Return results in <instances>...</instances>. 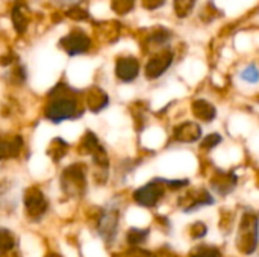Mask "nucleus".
I'll return each mask as SVG.
<instances>
[{
  "instance_id": "f257e3e1",
  "label": "nucleus",
  "mask_w": 259,
  "mask_h": 257,
  "mask_svg": "<svg viewBox=\"0 0 259 257\" xmlns=\"http://www.w3.org/2000/svg\"><path fill=\"white\" fill-rule=\"evenodd\" d=\"M259 242V220L258 217L252 212H246L241 224H240V230H238V236H237V245L238 250L244 254H253L255 250L258 248Z\"/></svg>"
},
{
  "instance_id": "f03ea898",
  "label": "nucleus",
  "mask_w": 259,
  "mask_h": 257,
  "mask_svg": "<svg viewBox=\"0 0 259 257\" xmlns=\"http://www.w3.org/2000/svg\"><path fill=\"white\" fill-rule=\"evenodd\" d=\"M80 115L77 109V101L74 97H68L65 94L56 95L46 108V118L53 124L64 123L67 120L77 118Z\"/></svg>"
},
{
  "instance_id": "7ed1b4c3",
  "label": "nucleus",
  "mask_w": 259,
  "mask_h": 257,
  "mask_svg": "<svg viewBox=\"0 0 259 257\" xmlns=\"http://www.w3.org/2000/svg\"><path fill=\"white\" fill-rule=\"evenodd\" d=\"M61 185L62 189L68 195H82L85 188H87V180H85V168L80 164L68 167L61 177Z\"/></svg>"
},
{
  "instance_id": "20e7f679",
  "label": "nucleus",
  "mask_w": 259,
  "mask_h": 257,
  "mask_svg": "<svg viewBox=\"0 0 259 257\" xmlns=\"http://www.w3.org/2000/svg\"><path fill=\"white\" fill-rule=\"evenodd\" d=\"M164 180H152L134 192V200L143 208H155L156 203L164 197Z\"/></svg>"
},
{
  "instance_id": "39448f33",
  "label": "nucleus",
  "mask_w": 259,
  "mask_h": 257,
  "mask_svg": "<svg viewBox=\"0 0 259 257\" xmlns=\"http://www.w3.org/2000/svg\"><path fill=\"white\" fill-rule=\"evenodd\" d=\"M24 206L26 212L32 218H39L47 211V201L42 192L38 188H29L24 194Z\"/></svg>"
},
{
  "instance_id": "423d86ee",
  "label": "nucleus",
  "mask_w": 259,
  "mask_h": 257,
  "mask_svg": "<svg viewBox=\"0 0 259 257\" xmlns=\"http://www.w3.org/2000/svg\"><path fill=\"white\" fill-rule=\"evenodd\" d=\"M117 229H118V212L112 211V209L103 212L99 220V226H97L99 235L106 242H112L117 236Z\"/></svg>"
},
{
  "instance_id": "0eeeda50",
  "label": "nucleus",
  "mask_w": 259,
  "mask_h": 257,
  "mask_svg": "<svg viewBox=\"0 0 259 257\" xmlns=\"http://www.w3.org/2000/svg\"><path fill=\"white\" fill-rule=\"evenodd\" d=\"M61 45L65 48V52L70 56H76L85 53L90 48V38L80 32H71L61 41Z\"/></svg>"
},
{
  "instance_id": "6e6552de",
  "label": "nucleus",
  "mask_w": 259,
  "mask_h": 257,
  "mask_svg": "<svg viewBox=\"0 0 259 257\" xmlns=\"http://www.w3.org/2000/svg\"><path fill=\"white\" fill-rule=\"evenodd\" d=\"M173 136L179 142H196L202 138V129L193 121H185L175 129Z\"/></svg>"
},
{
  "instance_id": "1a4fd4ad",
  "label": "nucleus",
  "mask_w": 259,
  "mask_h": 257,
  "mask_svg": "<svg viewBox=\"0 0 259 257\" xmlns=\"http://www.w3.org/2000/svg\"><path fill=\"white\" fill-rule=\"evenodd\" d=\"M115 73H117V77L121 79L123 82H132L137 79L140 73V64L134 58H121L117 61Z\"/></svg>"
},
{
  "instance_id": "9d476101",
  "label": "nucleus",
  "mask_w": 259,
  "mask_h": 257,
  "mask_svg": "<svg viewBox=\"0 0 259 257\" xmlns=\"http://www.w3.org/2000/svg\"><path fill=\"white\" fill-rule=\"evenodd\" d=\"M237 182H238V179H237V176L234 173H222V171H219L215 179H212L211 185H212V188H214V191L217 194L225 197V195H228L229 192H232L235 189Z\"/></svg>"
},
{
  "instance_id": "9b49d317",
  "label": "nucleus",
  "mask_w": 259,
  "mask_h": 257,
  "mask_svg": "<svg viewBox=\"0 0 259 257\" xmlns=\"http://www.w3.org/2000/svg\"><path fill=\"white\" fill-rule=\"evenodd\" d=\"M171 61H173L171 53H165V55H161V56H156V58L150 59L147 67H146L147 77L149 79H156V77L162 76L167 71V68L171 65Z\"/></svg>"
},
{
  "instance_id": "f8f14e48",
  "label": "nucleus",
  "mask_w": 259,
  "mask_h": 257,
  "mask_svg": "<svg viewBox=\"0 0 259 257\" xmlns=\"http://www.w3.org/2000/svg\"><path fill=\"white\" fill-rule=\"evenodd\" d=\"M188 197L193 198V200L190 203H187L185 206H182L184 212H187V214H191L194 211H199L202 208H206V206L214 204V198H212V195L208 191H197L193 195L188 194Z\"/></svg>"
},
{
  "instance_id": "ddd939ff",
  "label": "nucleus",
  "mask_w": 259,
  "mask_h": 257,
  "mask_svg": "<svg viewBox=\"0 0 259 257\" xmlns=\"http://www.w3.org/2000/svg\"><path fill=\"white\" fill-rule=\"evenodd\" d=\"M193 114H194L197 118L203 120V121H211V120L215 118L217 111H215V108H214L209 101L200 98V100H196V101L193 103Z\"/></svg>"
},
{
  "instance_id": "4468645a",
  "label": "nucleus",
  "mask_w": 259,
  "mask_h": 257,
  "mask_svg": "<svg viewBox=\"0 0 259 257\" xmlns=\"http://www.w3.org/2000/svg\"><path fill=\"white\" fill-rule=\"evenodd\" d=\"M87 103H88V108L93 111V112H100L102 109H105L108 105H109V98L108 95L100 91V89H93L87 98Z\"/></svg>"
},
{
  "instance_id": "2eb2a0df",
  "label": "nucleus",
  "mask_w": 259,
  "mask_h": 257,
  "mask_svg": "<svg viewBox=\"0 0 259 257\" xmlns=\"http://www.w3.org/2000/svg\"><path fill=\"white\" fill-rule=\"evenodd\" d=\"M23 147V139L20 136H14L9 141H3L2 142V158L8 159V158H15L20 150Z\"/></svg>"
},
{
  "instance_id": "dca6fc26",
  "label": "nucleus",
  "mask_w": 259,
  "mask_h": 257,
  "mask_svg": "<svg viewBox=\"0 0 259 257\" xmlns=\"http://www.w3.org/2000/svg\"><path fill=\"white\" fill-rule=\"evenodd\" d=\"M82 150H83L85 153H91V155L94 156L96 153H99V151L103 150V148H102V145L99 144L96 135H94L93 132H87V135H85L83 139H82Z\"/></svg>"
},
{
  "instance_id": "f3484780",
  "label": "nucleus",
  "mask_w": 259,
  "mask_h": 257,
  "mask_svg": "<svg viewBox=\"0 0 259 257\" xmlns=\"http://www.w3.org/2000/svg\"><path fill=\"white\" fill-rule=\"evenodd\" d=\"M149 235H150L149 229H131L127 232V238L126 239H127V242L131 245H140V244H143L149 238Z\"/></svg>"
},
{
  "instance_id": "a211bd4d",
  "label": "nucleus",
  "mask_w": 259,
  "mask_h": 257,
  "mask_svg": "<svg viewBox=\"0 0 259 257\" xmlns=\"http://www.w3.org/2000/svg\"><path fill=\"white\" fill-rule=\"evenodd\" d=\"M65 151H67V144H65L62 139L56 138V139L52 142L50 148L47 150V155H50V156L53 158V161L58 162V161L65 155Z\"/></svg>"
},
{
  "instance_id": "6ab92c4d",
  "label": "nucleus",
  "mask_w": 259,
  "mask_h": 257,
  "mask_svg": "<svg viewBox=\"0 0 259 257\" xmlns=\"http://www.w3.org/2000/svg\"><path fill=\"white\" fill-rule=\"evenodd\" d=\"M191 257H222V253L219 248L215 247H209V245H199L196 247L191 253Z\"/></svg>"
},
{
  "instance_id": "aec40b11",
  "label": "nucleus",
  "mask_w": 259,
  "mask_h": 257,
  "mask_svg": "<svg viewBox=\"0 0 259 257\" xmlns=\"http://www.w3.org/2000/svg\"><path fill=\"white\" fill-rule=\"evenodd\" d=\"M222 141H223V138H222L220 133H211V135H208V136L202 141V148H205V150H212V148L217 147Z\"/></svg>"
},
{
  "instance_id": "412c9836",
  "label": "nucleus",
  "mask_w": 259,
  "mask_h": 257,
  "mask_svg": "<svg viewBox=\"0 0 259 257\" xmlns=\"http://www.w3.org/2000/svg\"><path fill=\"white\" fill-rule=\"evenodd\" d=\"M241 77L249 83H256V82H259V70L255 65H250L241 73Z\"/></svg>"
},
{
  "instance_id": "4be33fe9",
  "label": "nucleus",
  "mask_w": 259,
  "mask_h": 257,
  "mask_svg": "<svg viewBox=\"0 0 259 257\" xmlns=\"http://www.w3.org/2000/svg\"><path fill=\"white\" fill-rule=\"evenodd\" d=\"M206 233H208V227H206L203 223H196V224L191 227V236H193L194 239H202V238L206 236Z\"/></svg>"
},
{
  "instance_id": "5701e85b",
  "label": "nucleus",
  "mask_w": 259,
  "mask_h": 257,
  "mask_svg": "<svg viewBox=\"0 0 259 257\" xmlns=\"http://www.w3.org/2000/svg\"><path fill=\"white\" fill-rule=\"evenodd\" d=\"M14 247V236L9 233V230L3 229L2 230V248L3 251H8V250H12Z\"/></svg>"
},
{
  "instance_id": "b1692460",
  "label": "nucleus",
  "mask_w": 259,
  "mask_h": 257,
  "mask_svg": "<svg viewBox=\"0 0 259 257\" xmlns=\"http://www.w3.org/2000/svg\"><path fill=\"white\" fill-rule=\"evenodd\" d=\"M165 183L170 186V188H184L188 185V180H165Z\"/></svg>"
},
{
  "instance_id": "393cba45",
  "label": "nucleus",
  "mask_w": 259,
  "mask_h": 257,
  "mask_svg": "<svg viewBox=\"0 0 259 257\" xmlns=\"http://www.w3.org/2000/svg\"><path fill=\"white\" fill-rule=\"evenodd\" d=\"M59 2H62V3H71V2H77V0H59Z\"/></svg>"
}]
</instances>
